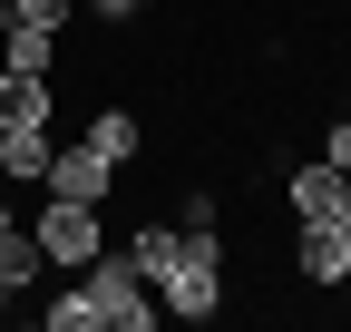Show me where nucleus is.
I'll list each match as a JSON object with an SVG mask.
<instances>
[{"mask_svg":"<svg viewBox=\"0 0 351 332\" xmlns=\"http://www.w3.org/2000/svg\"><path fill=\"white\" fill-rule=\"evenodd\" d=\"M127 264L147 274L156 313L215 322V303H225V244H215V235H195V225H137V244H127Z\"/></svg>","mask_w":351,"mask_h":332,"instance_id":"f257e3e1","label":"nucleus"},{"mask_svg":"<svg viewBox=\"0 0 351 332\" xmlns=\"http://www.w3.org/2000/svg\"><path fill=\"white\" fill-rule=\"evenodd\" d=\"M49 332H156L147 274L127 264V254H88V283L49 303Z\"/></svg>","mask_w":351,"mask_h":332,"instance_id":"f03ea898","label":"nucleus"},{"mask_svg":"<svg viewBox=\"0 0 351 332\" xmlns=\"http://www.w3.org/2000/svg\"><path fill=\"white\" fill-rule=\"evenodd\" d=\"M293 215H302V225H341V235H351V166H332V156L293 166Z\"/></svg>","mask_w":351,"mask_h":332,"instance_id":"7ed1b4c3","label":"nucleus"},{"mask_svg":"<svg viewBox=\"0 0 351 332\" xmlns=\"http://www.w3.org/2000/svg\"><path fill=\"white\" fill-rule=\"evenodd\" d=\"M29 235H39V254H49V264H88V254L108 244V235H98V205H69V195H49V215H39Z\"/></svg>","mask_w":351,"mask_h":332,"instance_id":"20e7f679","label":"nucleus"},{"mask_svg":"<svg viewBox=\"0 0 351 332\" xmlns=\"http://www.w3.org/2000/svg\"><path fill=\"white\" fill-rule=\"evenodd\" d=\"M39 186H49V195H69V205H108V186H117V166L98 156V147H49V176H39Z\"/></svg>","mask_w":351,"mask_h":332,"instance_id":"39448f33","label":"nucleus"},{"mask_svg":"<svg viewBox=\"0 0 351 332\" xmlns=\"http://www.w3.org/2000/svg\"><path fill=\"white\" fill-rule=\"evenodd\" d=\"M293 264H302V283H322V294H332V283L351 274V235H341V225H302Z\"/></svg>","mask_w":351,"mask_h":332,"instance_id":"423d86ee","label":"nucleus"},{"mask_svg":"<svg viewBox=\"0 0 351 332\" xmlns=\"http://www.w3.org/2000/svg\"><path fill=\"white\" fill-rule=\"evenodd\" d=\"M0 128H49V78L39 69H0Z\"/></svg>","mask_w":351,"mask_h":332,"instance_id":"0eeeda50","label":"nucleus"},{"mask_svg":"<svg viewBox=\"0 0 351 332\" xmlns=\"http://www.w3.org/2000/svg\"><path fill=\"white\" fill-rule=\"evenodd\" d=\"M49 59H59V29H29V20L0 29V69H39L49 78Z\"/></svg>","mask_w":351,"mask_h":332,"instance_id":"6e6552de","label":"nucleus"},{"mask_svg":"<svg viewBox=\"0 0 351 332\" xmlns=\"http://www.w3.org/2000/svg\"><path fill=\"white\" fill-rule=\"evenodd\" d=\"M0 176H49V128H0Z\"/></svg>","mask_w":351,"mask_h":332,"instance_id":"1a4fd4ad","label":"nucleus"},{"mask_svg":"<svg viewBox=\"0 0 351 332\" xmlns=\"http://www.w3.org/2000/svg\"><path fill=\"white\" fill-rule=\"evenodd\" d=\"M39 264H49V254H39V235H29V225H0V283H10V294L39 283Z\"/></svg>","mask_w":351,"mask_h":332,"instance_id":"9d476101","label":"nucleus"},{"mask_svg":"<svg viewBox=\"0 0 351 332\" xmlns=\"http://www.w3.org/2000/svg\"><path fill=\"white\" fill-rule=\"evenodd\" d=\"M88 147H98L108 166H127V156H137V117H127V108H98V117H88Z\"/></svg>","mask_w":351,"mask_h":332,"instance_id":"9b49d317","label":"nucleus"},{"mask_svg":"<svg viewBox=\"0 0 351 332\" xmlns=\"http://www.w3.org/2000/svg\"><path fill=\"white\" fill-rule=\"evenodd\" d=\"M69 10L78 0H10V20H29V29H69Z\"/></svg>","mask_w":351,"mask_h":332,"instance_id":"f8f14e48","label":"nucleus"},{"mask_svg":"<svg viewBox=\"0 0 351 332\" xmlns=\"http://www.w3.org/2000/svg\"><path fill=\"white\" fill-rule=\"evenodd\" d=\"M88 10H108V20H127V10H156V0H88Z\"/></svg>","mask_w":351,"mask_h":332,"instance_id":"ddd939ff","label":"nucleus"},{"mask_svg":"<svg viewBox=\"0 0 351 332\" xmlns=\"http://www.w3.org/2000/svg\"><path fill=\"white\" fill-rule=\"evenodd\" d=\"M0 29H10V0H0Z\"/></svg>","mask_w":351,"mask_h":332,"instance_id":"4468645a","label":"nucleus"},{"mask_svg":"<svg viewBox=\"0 0 351 332\" xmlns=\"http://www.w3.org/2000/svg\"><path fill=\"white\" fill-rule=\"evenodd\" d=\"M0 225H10V205H0Z\"/></svg>","mask_w":351,"mask_h":332,"instance_id":"2eb2a0df","label":"nucleus"},{"mask_svg":"<svg viewBox=\"0 0 351 332\" xmlns=\"http://www.w3.org/2000/svg\"><path fill=\"white\" fill-rule=\"evenodd\" d=\"M0 294H10V283H0Z\"/></svg>","mask_w":351,"mask_h":332,"instance_id":"dca6fc26","label":"nucleus"},{"mask_svg":"<svg viewBox=\"0 0 351 332\" xmlns=\"http://www.w3.org/2000/svg\"><path fill=\"white\" fill-rule=\"evenodd\" d=\"M341 117H351V108H341Z\"/></svg>","mask_w":351,"mask_h":332,"instance_id":"f3484780","label":"nucleus"}]
</instances>
